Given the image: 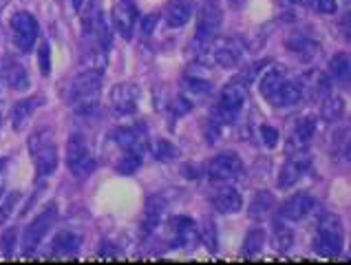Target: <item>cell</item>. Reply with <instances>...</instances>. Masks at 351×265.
Listing matches in <instances>:
<instances>
[{"mask_svg":"<svg viewBox=\"0 0 351 265\" xmlns=\"http://www.w3.org/2000/svg\"><path fill=\"white\" fill-rule=\"evenodd\" d=\"M104 69H84L82 73L75 76L66 89V104L73 106L77 113L91 115L97 108L99 89H102Z\"/></svg>","mask_w":351,"mask_h":265,"instance_id":"obj_1","label":"cell"},{"mask_svg":"<svg viewBox=\"0 0 351 265\" xmlns=\"http://www.w3.org/2000/svg\"><path fill=\"white\" fill-rule=\"evenodd\" d=\"M29 150H32V159L38 168V175L49 177L53 175L58 168V148L51 137L49 128H38L32 137H29Z\"/></svg>","mask_w":351,"mask_h":265,"instance_id":"obj_2","label":"cell"},{"mask_svg":"<svg viewBox=\"0 0 351 265\" xmlns=\"http://www.w3.org/2000/svg\"><path fill=\"white\" fill-rule=\"evenodd\" d=\"M247 93H250V84L245 82V80H241V78L232 80L230 84H226L223 91H221V97H219L215 117L221 122V124H234L239 113L245 106Z\"/></svg>","mask_w":351,"mask_h":265,"instance_id":"obj_3","label":"cell"},{"mask_svg":"<svg viewBox=\"0 0 351 265\" xmlns=\"http://www.w3.org/2000/svg\"><path fill=\"white\" fill-rule=\"evenodd\" d=\"M343 241H345V232H343V226H340V219L334 215H325L320 219L318 230H316L314 252L325 259L338 257V254L343 252Z\"/></svg>","mask_w":351,"mask_h":265,"instance_id":"obj_4","label":"cell"},{"mask_svg":"<svg viewBox=\"0 0 351 265\" xmlns=\"http://www.w3.org/2000/svg\"><path fill=\"white\" fill-rule=\"evenodd\" d=\"M66 166L77 179H86L95 172V157L82 135H71L66 141Z\"/></svg>","mask_w":351,"mask_h":265,"instance_id":"obj_5","label":"cell"},{"mask_svg":"<svg viewBox=\"0 0 351 265\" xmlns=\"http://www.w3.org/2000/svg\"><path fill=\"white\" fill-rule=\"evenodd\" d=\"M9 29H12V40H14V47L23 54H29L34 49L38 34H40V27H38V20L29 14V12H16L9 20Z\"/></svg>","mask_w":351,"mask_h":265,"instance_id":"obj_6","label":"cell"},{"mask_svg":"<svg viewBox=\"0 0 351 265\" xmlns=\"http://www.w3.org/2000/svg\"><path fill=\"white\" fill-rule=\"evenodd\" d=\"M56 217H58V206L56 203H49V206L29 223V228L25 230V237H23V254H32L38 250V246L45 241L49 230H51Z\"/></svg>","mask_w":351,"mask_h":265,"instance_id":"obj_7","label":"cell"},{"mask_svg":"<svg viewBox=\"0 0 351 265\" xmlns=\"http://www.w3.org/2000/svg\"><path fill=\"white\" fill-rule=\"evenodd\" d=\"M241 172H243V161L237 152H219L206 164V175L213 181H234Z\"/></svg>","mask_w":351,"mask_h":265,"instance_id":"obj_8","label":"cell"},{"mask_svg":"<svg viewBox=\"0 0 351 265\" xmlns=\"http://www.w3.org/2000/svg\"><path fill=\"white\" fill-rule=\"evenodd\" d=\"M139 97H142V91L135 82H119L111 89L108 93V102H111L113 113L119 117H128L137 111Z\"/></svg>","mask_w":351,"mask_h":265,"instance_id":"obj_9","label":"cell"},{"mask_svg":"<svg viewBox=\"0 0 351 265\" xmlns=\"http://www.w3.org/2000/svg\"><path fill=\"white\" fill-rule=\"evenodd\" d=\"M312 166V157H309V152L305 148H298L296 152L287 157V161L283 164L278 172V186L280 188H292L296 183L303 179V175L309 170Z\"/></svg>","mask_w":351,"mask_h":265,"instance_id":"obj_10","label":"cell"},{"mask_svg":"<svg viewBox=\"0 0 351 265\" xmlns=\"http://www.w3.org/2000/svg\"><path fill=\"white\" fill-rule=\"evenodd\" d=\"M168 234L173 239L175 248H184V250H193L197 246V241L202 239L199 237L197 223L188 217H173L168 221Z\"/></svg>","mask_w":351,"mask_h":265,"instance_id":"obj_11","label":"cell"},{"mask_svg":"<svg viewBox=\"0 0 351 265\" xmlns=\"http://www.w3.org/2000/svg\"><path fill=\"white\" fill-rule=\"evenodd\" d=\"M210 56L215 58V62L223 69H234L239 67L241 58H243V47L234 38H219L213 40L210 45Z\"/></svg>","mask_w":351,"mask_h":265,"instance_id":"obj_12","label":"cell"},{"mask_svg":"<svg viewBox=\"0 0 351 265\" xmlns=\"http://www.w3.org/2000/svg\"><path fill=\"white\" fill-rule=\"evenodd\" d=\"M111 18H113V25L119 36L124 40L133 38V32L137 27V18H139V12H137L133 0H117L111 9Z\"/></svg>","mask_w":351,"mask_h":265,"instance_id":"obj_13","label":"cell"},{"mask_svg":"<svg viewBox=\"0 0 351 265\" xmlns=\"http://www.w3.org/2000/svg\"><path fill=\"white\" fill-rule=\"evenodd\" d=\"M115 144L119 146L122 152H133V155L144 157L148 139H146V130L142 126H122L113 132Z\"/></svg>","mask_w":351,"mask_h":265,"instance_id":"obj_14","label":"cell"},{"mask_svg":"<svg viewBox=\"0 0 351 265\" xmlns=\"http://www.w3.org/2000/svg\"><path fill=\"white\" fill-rule=\"evenodd\" d=\"M314 206L316 203L312 197L305 195V192H298V195L283 201V206H280V217L287 219V221H300L314 210Z\"/></svg>","mask_w":351,"mask_h":265,"instance_id":"obj_15","label":"cell"},{"mask_svg":"<svg viewBox=\"0 0 351 265\" xmlns=\"http://www.w3.org/2000/svg\"><path fill=\"white\" fill-rule=\"evenodd\" d=\"M213 206L221 212V215H237L243 208V197L232 186H221L213 192Z\"/></svg>","mask_w":351,"mask_h":265,"instance_id":"obj_16","label":"cell"},{"mask_svg":"<svg viewBox=\"0 0 351 265\" xmlns=\"http://www.w3.org/2000/svg\"><path fill=\"white\" fill-rule=\"evenodd\" d=\"M285 80V73L280 71L278 67H269L263 76L258 80V87H261V95H263L269 104L276 106V100H278V91H280V84H283Z\"/></svg>","mask_w":351,"mask_h":265,"instance_id":"obj_17","label":"cell"},{"mask_svg":"<svg viewBox=\"0 0 351 265\" xmlns=\"http://www.w3.org/2000/svg\"><path fill=\"white\" fill-rule=\"evenodd\" d=\"M316 135V117L314 115H305L296 122V126L292 130V137H289V146L292 148H307L309 141Z\"/></svg>","mask_w":351,"mask_h":265,"instance_id":"obj_18","label":"cell"},{"mask_svg":"<svg viewBox=\"0 0 351 265\" xmlns=\"http://www.w3.org/2000/svg\"><path fill=\"white\" fill-rule=\"evenodd\" d=\"M3 76H5V82L9 84V89L18 91V93H23V91L29 89V76H27V69L16 62V60H7L3 65Z\"/></svg>","mask_w":351,"mask_h":265,"instance_id":"obj_19","label":"cell"},{"mask_svg":"<svg viewBox=\"0 0 351 265\" xmlns=\"http://www.w3.org/2000/svg\"><path fill=\"white\" fill-rule=\"evenodd\" d=\"M164 210H166V201L162 197H150L146 208H144V215H142V232L150 234L159 223H162L164 217Z\"/></svg>","mask_w":351,"mask_h":265,"instance_id":"obj_20","label":"cell"},{"mask_svg":"<svg viewBox=\"0 0 351 265\" xmlns=\"http://www.w3.org/2000/svg\"><path fill=\"white\" fill-rule=\"evenodd\" d=\"M43 97H29V100H20L18 104L12 108V126L14 130H23L27 126V122L32 119L34 111L43 104Z\"/></svg>","mask_w":351,"mask_h":265,"instance_id":"obj_21","label":"cell"},{"mask_svg":"<svg viewBox=\"0 0 351 265\" xmlns=\"http://www.w3.org/2000/svg\"><path fill=\"white\" fill-rule=\"evenodd\" d=\"M80 246H82V239H80L75 232L62 230V232H58L56 237H53L51 250L56 254H60V257H75Z\"/></svg>","mask_w":351,"mask_h":265,"instance_id":"obj_22","label":"cell"},{"mask_svg":"<svg viewBox=\"0 0 351 265\" xmlns=\"http://www.w3.org/2000/svg\"><path fill=\"white\" fill-rule=\"evenodd\" d=\"M305 93V84L300 80H283L278 91V100H276V106H294L303 100Z\"/></svg>","mask_w":351,"mask_h":265,"instance_id":"obj_23","label":"cell"},{"mask_svg":"<svg viewBox=\"0 0 351 265\" xmlns=\"http://www.w3.org/2000/svg\"><path fill=\"white\" fill-rule=\"evenodd\" d=\"M287 49L292 51V54L300 56V58H312V56L318 54V43L309 38V36L296 32L292 36H287Z\"/></svg>","mask_w":351,"mask_h":265,"instance_id":"obj_24","label":"cell"},{"mask_svg":"<svg viewBox=\"0 0 351 265\" xmlns=\"http://www.w3.org/2000/svg\"><path fill=\"white\" fill-rule=\"evenodd\" d=\"M190 18H193V5L186 3V0H177V3H173L168 7L166 25L170 29H179V27H184Z\"/></svg>","mask_w":351,"mask_h":265,"instance_id":"obj_25","label":"cell"},{"mask_svg":"<svg viewBox=\"0 0 351 265\" xmlns=\"http://www.w3.org/2000/svg\"><path fill=\"white\" fill-rule=\"evenodd\" d=\"M276 203V199H274V195L272 192H265V190H261L258 195L252 199V203H250V208H247V212H250V217H254V219H261V217H265L269 210H272V206Z\"/></svg>","mask_w":351,"mask_h":265,"instance_id":"obj_26","label":"cell"},{"mask_svg":"<svg viewBox=\"0 0 351 265\" xmlns=\"http://www.w3.org/2000/svg\"><path fill=\"white\" fill-rule=\"evenodd\" d=\"M294 243V232L289 230L285 223L274 221V234H272V246L276 252H287Z\"/></svg>","mask_w":351,"mask_h":265,"instance_id":"obj_27","label":"cell"},{"mask_svg":"<svg viewBox=\"0 0 351 265\" xmlns=\"http://www.w3.org/2000/svg\"><path fill=\"white\" fill-rule=\"evenodd\" d=\"M265 248V232L263 230H250L245 234V241H243V250H241V254L243 257H256V254H261V250Z\"/></svg>","mask_w":351,"mask_h":265,"instance_id":"obj_28","label":"cell"},{"mask_svg":"<svg viewBox=\"0 0 351 265\" xmlns=\"http://www.w3.org/2000/svg\"><path fill=\"white\" fill-rule=\"evenodd\" d=\"M345 115V100L340 95H327L323 102V117L327 122H338Z\"/></svg>","mask_w":351,"mask_h":265,"instance_id":"obj_29","label":"cell"},{"mask_svg":"<svg viewBox=\"0 0 351 265\" xmlns=\"http://www.w3.org/2000/svg\"><path fill=\"white\" fill-rule=\"evenodd\" d=\"M329 76L336 82H347L349 80V56L347 54H336L329 60Z\"/></svg>","mask_w":351,"mask_h":265,"instance_id":"obj_30","label":"cell"},{"mask_svg":"<svg viewBox=\"0 0 351 265\" xmlns=\"http://www.w3.org/2000/svg\"><path fill=\"white\" fill-rule=\"evenodd\" d=\"M142 159L139 155H133V152H122V157L115 161V170L119 175H133V172L142 166Z\"/></svg>","mask_w":351,"mask_h":265,"instance_id":"obj_31","label":"cell"},{"mask_svg":"<svg viewBox=\"0 0 351 265\" xmlns=\"http://www.w3.org/2000/svg\"><path fill=\"white\" fill-rule=\"evenodd\" d=\"M153 152H155V159L159 161H175L179 157V148L173 144V141H168V139H159L155 141V146H153Z\"/></svg>","mask_w":351,"mask_h":265,"instance_id":"obj_32","label":"cell"},{"mask_svg":"<svg viewBox=\"0 0 351 265\" xmlns=\"http://www.w3.org/2000/svg\"><path fill=\"white\" fill-rule=\"evenodd\" d=\"M184 84H186V89L190 91V93H195V95L210 93V89H213V84H210L206 78H197V76H186Z\"/></svg>","mask_w":351,"mask_h":265,"instance_id":"obj_33","label":"cell"},{"mask_svg":"<svg viewBox=\"0 0 351 265\" xmlns=\"http://www.w3.org/2000/svg\"><path fill=\"white\" fill-rule=\"evenodd\" d=\"M16 241H18V230L16 228H9V230L3 232V237H0V250H3L5 259H12L14 257Z\"/></svg>","mask_w":351,"mask_h":265,"instance_id":"obj_34","label":"cell"},{"mask_svg":"<svg viewBox=\"0 0 351 265\" xmlns=\"http://www.w3.org/2000/svg\"><path fill=\"white\" fill-rule=\"evenodd\" d=\"M204 241H206V246H208V250L210 252H217V230H215V226L210 221H206L204 223V230H202V234H199Z\"/></svg>","mask_w":351,"mask_h":265,"instance_id":"obj_35","label":"cell"},{"mask_svg":"<svg viewBox=\"0 0 351 265\" xmlns=\"http://www.w3.org/2000/svg\"><path fill=\"white\" fill-rule=\"evenodd\" d=\"M193 108V104L186 100V97H177V100H173V104H170V113H173V117H182V115H186L188 111Z\"/></svg>","mask_w":351,"mask_h":265,"instance_id":"obj_36","label":"cell"},{"mask_svg":"<svg viewBox=\"0 0 351 265\" xmlns=\"http://www.w3.org/2000/svg\"><path fill=\"white\" fill-rule=\"evenodd\" d=\"M261 139L267 148H274L278 144V130L274 126H261Z\"/></svg>","mask_w":351,"mask_h":265,"instance_id":"obj_37","label":"cell"},{"mask_svg":"<svg viewBox=\"0 0 351 265\" xmlns=\"http://www.w3.org/2000/svg\"><path fill=\"white\" fill-rule=\"evenodd\" d=\"M38 58H40V71H43V76H49V71H51V62H49V45L43 43L40 45V51H38Z\"/></svg>","mask_w":351,"mask_h":265,"instance_id":"obj_38","label":"cell"},{"mask_svg":"<svg viewBox=\"0 0 351 265\" xmlns=\"http://www.w3.org/2000/svg\"><path fill=\"white\" fill-rule=\"evenodd\" d=\"M18 199H20V195L18 192H12V195H9L7 199H5V203H3V210H0V221L3 219H7L9 217V212L14 210V206L18 203Z\"/></svg>","mask_w":351,"mask_h":265,"instance_id":"obj_39","label":"cell"},{"mask_svg":"<svg viewBox=\"0 0 351 265\" xmlns=\"http://www.w3.org/2000/svg\"><path fill=\"white\" fill-rule=\"evenodd\" d=\"M316 9L320 14H336L338 0H316Z\"/></svg>","mask_w":351,"mask_h":265,"instance_id":"obj_40","label":"cell"},{"mask_svg":"<svg viewBox=\"0 0 351 265\" xmlns=\"http://www.w3.org/2000/svg\"><path fill=\"white\" fill-rule=\"evenodd\" d=\"M157 16L153 14V16H146L144 20H142V29H144V34H150L153 32V27H155V23H157Z\"/></svg>","mask_w":351,"mask_h":265,"instance_id":"obj_41","label":"cell"},{"mask_svg":"<svg viewBox=\"0 0 351 265\" xmlns=\"http://www.w3.org/2000/svg\"><path fill=\"white\" fill-rule=\"evenodd\" d=\"M5 166H7V159H0V186H3V177H5Z\"/></svg>","mask_w":351,"mask_h":265,"instance_id":"obj_42","label":"cell"},{"mask_svg":"<svg viewBox=\"0 0 351 265\" xmlns=\"http://www.w3.org/2000/svg\"><path fill=\"white\" fill-rule=\"evenodd\" d=\"M289 3H296V5H303V7H307V5H312L314 0H289Z\"/></svg>","mask_w":351,"mask_h":265,"instance_id":"obj_43","label":"cell"},{"mask_svg":"<svg viewBox=\"0 0 351 265\" xmlns=\"http://www.w3.org/2000/svg\"><path fill=\"white\" fill-rule=\"evenodd\" d=\"M71 3H73V7H75V9H82V5H84V0H71Z\"/></svg>","mask_w":351,"mask_h":265,"instance_id":"obj_44","label":"cell"},{"mask_svg":"<svg viewBox=\"0 0 351 265\" xmlns=\"http://www.w3.org/2000/svg\"><path fill=\"white\" fill-rule=\"evenodd\" d=\"M230 3H234V5H239V3H241V0H230Z\"/></svg>","mask_w":351,"mask_h":265,"instance_id":"obj_45","label":"cell"}]
</instances>
